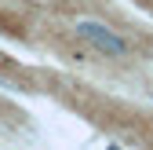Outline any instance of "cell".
I'll use <instances>...</instances> for the list:
<instances>
[{
    "label": "cell",
    "mask_w": 153,
    "mask_h": 150,
    "mask_svg": "<svg viewBox=\"0 0 153 150\" xmlns=\"http://www.w3.org/2000/svg\"><path fill=\"white\" fill-rule=\"evenodd\" d=\"M76 37H84V40L95 48V51H102V55H128V40L120 33H113L109 26L102 22H76Z\"/></svg>",
    "instance_id": "cell-1"
}]
</instances>
